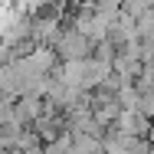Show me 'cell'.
<instances>
[{
  "label": "cell",
  "mask_w": 154,
  "mask_h": 154,
  "mask_svg": "<svg viewBox=\"0 0 154 154\" xmlns=\"http://www.w3.org/2000/svg\"><path fill=\"white\" fill-rule=\"evenodd\" d=\"M89 36L82 30H66L59 36V43H56V49L62 53V59H82V56H89Z\"/></svg>",
  "instance_id": "6da1fadb"
}]
</instances>
